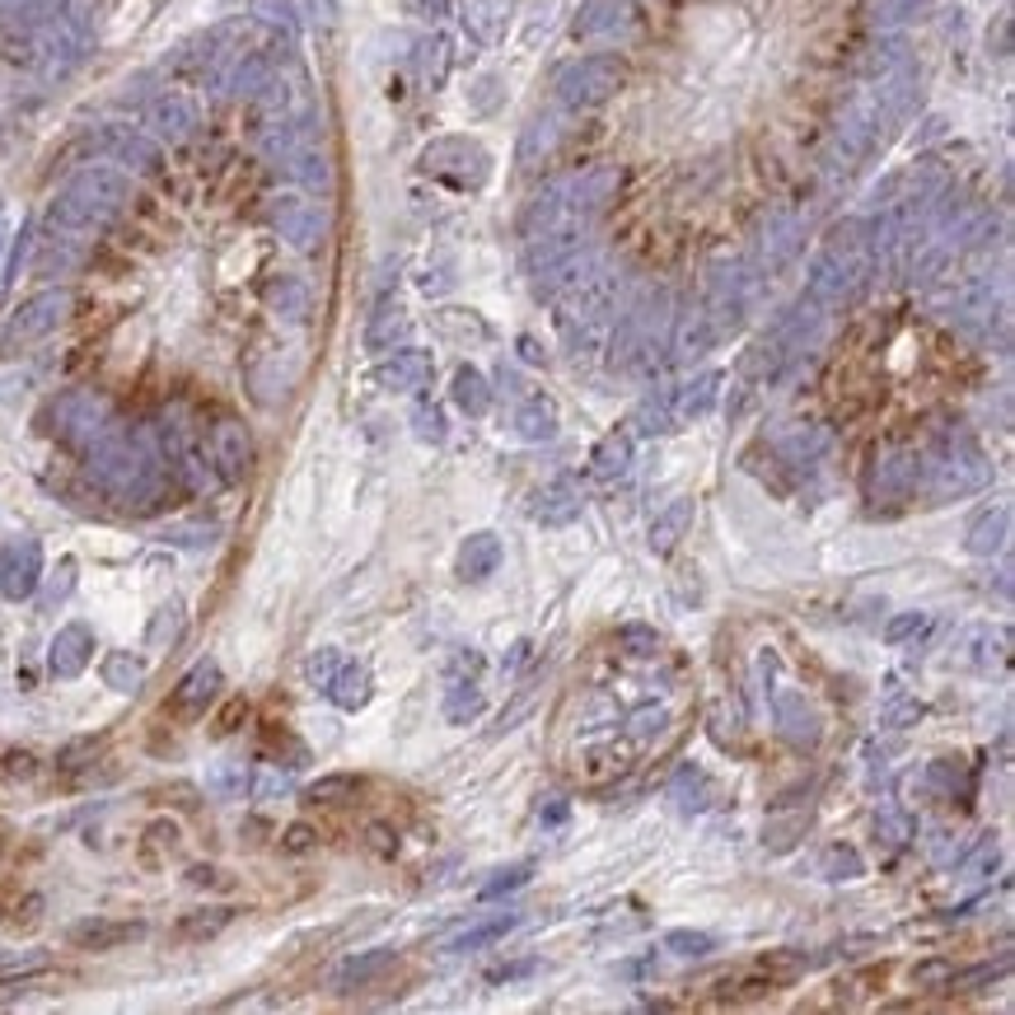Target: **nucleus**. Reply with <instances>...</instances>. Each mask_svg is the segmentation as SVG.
I'll return each instance as SVG.
<instances>
[{
  "label": "nucleus",
  "instance_id": "f257e3e1",
  "mask_svg": "<svg viewBox=\"0 0 1015 1015\" xmlns=\"http://www.w3.org/2000/svg\"><path fill=\"white\" fill-rule=\"evenodd\" d=\"M922 482L932 501H959V497H973L992 482V464L988 454L978 449V441L969 431H940L936 445H932V459L922 464Z\"/></svg>",
  "mask_w": 1015,
  "mask_h": 1015
},
{
  "label": "nucleus",
  "instance_id": "f03ea898",
  "mask_svg": "<svg viewBox=\"0 0 1015 1015\" xmlns=\"http://www.w3.org/2000/svg\"><path fill=\"white\" fill-rule=\"evenodd\" d=\"M1006 655H1011V637H1006V627H992V623L959 627V637L950 641V660L959 670H973V674L1002 670Z\"/></svg>",
  "mask_w": 1015,
  "mask_h": 1015
},
{
  "label": "nucleus",
  "instance_id": "7ed1b4c3",
  "mask_svg": "<svg viewBox=\"0 0 1015 1015\" xmlns=\"http://www.w3.org/2000/svg\"><path fill=\"white\" fill-rule=\"evenodd\" d=\"M206 449H212V468L220 472L225 482H243L253 468V435L239 417H220L206 435Z\"/></svg>",
  "mask_w": 1015,
  "mask_h": 1015
},
{
  "label": "nucleus",
  "instance_id": "20e7f679",
  "mask_svg": "<svg viewBox=\"0 0 1015 1015\" xmlns=\"http://www.w3.org/2000/svg\"><path fill=\"white\" fill-rule=\"evenodd\" d=\"M773 721L782 730V740L796 744V749H814L819 740H824V716L814 711V703L800 688H777L773 693Z\"/></svg>",
  "mask_w": 1015,
  "mask_h": 1015
},
{
  "label": "nucleus",
  "instance_id": "39448f33",
  "mask_svg": "<svg viewBox=\"0 0 1015 1015\" xmlns=\"http://www.w3.org/2000/svg\"><path fill=\"white\" fill-rule=\"evenodd\" d=\"M43 581V548L33 538H14V544L0 548V594L5 600H28Z\"/></svg>",
  "mask_w": 1015,
  "mask_h": 1015
},
{
  "label": "nucleus",
  "instance_id": "423d86ee",
  "mask_svg": "<svg viewBox=\"0 0 1015 1015\" xmlns=\"http://www.w3.org/2000/svg\"><path fill=\"white\" fill-rule=\"evenodd\" d=\"M225 688V674L216 660H197L192 670L179 678V688L169 693V716H179V721H192V716H202L206 707L220 697Z\"/></svg>",
  "mask_w": 1015,
  "mask_h": 1015
},
{
  "label": "nucleus",
  "instance_id": "0eeeda50",
  "mask_svg": "<svg viewBox=\"0 0 1015 1015\" xmlns=\"http://www.w3.org/2000/svg\"><path fill=\"white\" fill-rule=\"evenodd\" d=\"M917 487H922V459L913 449H894V454H885V459L875 464V482H870L875 501L899 505V501L913 497Z\"/></svg>",
  "mask_w": 1015,
  "mask_h": 1015
},
{
  "label": "nucleus",
  "instance_id": "6e6552de",
  "mask_svg": "<svg viewBox=\"0 0 1015 1015\" xmlns=\"http://www.w3.org/2000/svg\"><path fill=\"white\" fill-rule=\"evenodd\" d=\"M94 660V632L84 623H66L47 646V670L57 678H80Z\"/></svg>",
  "mask_w": 1015,
  "mask_h": 1015
},
{
  "label": "nucleus",
  "instance_id": "1a4fd4ad",
  "mask_svg": "<svg viewBox=\"0 0 1015 1015\" xmlns=\"http://www.w3.org/2000/svg\"><path fill=\"white\" fill-rule=\"evenodd\" d=\"M66 313H71V295H57V300H33L24 305L20 313H14V323H10V338H5V352H14V346H28V342H38L47 338L52 328H57Z\"/></svg>",
  "mask_w": 1015,
  "mask_h": 1015
},
{
  "label": "nucleus",
  "instance_id": "9d476101",
  "mask_svg": "<svg viewBox=\"0 0 1015 1015\" xmlns=\"http://www.w3.org/2000/svg\"><path fill=\"white\" fill-rule=\"evenodd\" d=\"M581 511H585L581 492H575L571 482H548L529 497V520L544 524V529H567V524L581 520Z\"/></svg>",
  "mask_w": 1015,
  "mask_h": 1015
},
{
  "label": "nucleus",
  "instance_id": "9b49d317",
  "mask_svg": "<svg viewBox=\"0 0 1015 1015\" xmlns=\"http://www.w3.org/2000/svg\"><path fill=\"white\" fill-rule=\"evenodd\" d=\"M398 965V950H389V945H379V950H365V955H352V959H342L338 973H332V992H361V988H370L379 983L384 973H389Z\"/></svg>",
  "mask_w": 1015,
  "mask_h": 1015
},
{
  "label": "nucleus",
  "instance_id": "f8f14e48",
  "mask_svg": "<svg viewBox=\"0 0 1015 1015\" xmlns=\"http://www.w3.org/2000/svg\"><path fill=\"white\" fill-rule=\"evenodd\" d=\"M146 926L141 922H122V917H84L71 926V945H80V950H90V955H103V950H117V945H127L136 940Z\"/></svg>",
  "mask_w": 1015,
  "mask_h": 1015
},
{
  "label": "nucleus",
  "instance_id": "ddd939ff",
  "mask_svg": "<svg viewBox=\"0 0 1015 1015\" xmlns=\"http://www.w3.org/2000/svg\"><path fill=\"white\" fill-rule=\"evenodd\" d=\"M688 529H693V501L678 497V501H670V505H664V511L651 520L646 548H651L655 557H674V548L688 538Z\"/></svg>",
  "mask_w": 1015,
  "mask_h": 1015
},
{
  "label": "nucleus",
  "instance_id": "4468645a",
  "mask_svg": "<svg viewBox=\"0 0 1015 1015\" xmlns=\"http://www.w3.org/2000/svg\"><path fill=\"white\" fill-rule=\"evenodd\" d=\"M632 454H637V441H632V431H608L600 445L590 449V472L600 482H618L627 478V468H632Z\"/></svg>",
  "mask_w": 1015,
  "mask_h": 1015
},
{
  "label": "nucleus",
  "instance_id": "2eb2a0df",
  "mask_svg": "<svg viewBox=\"0 0 1015 1015\" xmlns=\"http://www.w3.org/2000/svg\"><path fill=\"white\" fill-rule=\"evenodd\" d=\"M501 567V538L497 534H468L454 552V575L459 581H487Z\"/></svg>",
  "mask_w": 1015,
  "mask_h": 1015
},
{
  "label": "nucleus",
  "instance_id": "dca6fc26",
  "mask_svg": "<svg viewBox=\"0 0 1015 1015\" xmlns=\"http://www.w3.org/2000/svg\"><path fill=\"white\" fill-rule=\"evenodd\" d=\"M426 379H431L426 352H398L375 370V384L379 389H389V394H412V389H422Z\"/></svg>",
  "mask_w": 1015,
  "mask_h": 1015
},
{
  "label": "nucleus",
  "instance_id": "f3484780",
  "mask_svg": "<svg viewBox=\"0 0 1015 1015\" xmlns=\"http://www.w3.org/2000/svg\"><path fill=\"white\" fill-rule=\"evenodd\" d=\"M773 449H777L791 468H805V464H814L819 454L829 449V431H824V426H805V422H796V426H786V431L777 435Z\"/></svg>",
  "mask_w": 1015,
  "mask_h": 1015
},
{
  "label": "nucleus",
  "instance_id": "a211bd4d",
  "mask_svg": "<svg viewBox=\"0 0 1015 1015\" xmlns=\"http://www.w3.org/2000/svg\"><path fill=\"white\" fill-rule=\"evenodd\" d=\"M323 693L332 697V707H342V711H361L365 703H370V693H375L370 670H365V664L342 660V670L328 678V688H323Z\"/></svg>",
  "mask_w": 1015,
  "mask_h": 1015
},
{
  "label": "nucleus",
  "instance_id": "6ab92c4d",
  "mask_svg": "<svg viewBox=\"0 0 1015 1015\" xmlns=\"http://www.w3.org/2000/svg\"><path fill=\"white\" fill-rule=\"evenodd\" d=\"M103 422H109V412H103V402H94L90 394H76V398H66L57 408V426L66 435H84L90 445L103 435Z\"/></svg>",
  "mask_w": 1015,
  "mask_h": 1015
},
{
  "label": "nucleus",
  "instance_id": "aec40b11",
  "mask_svg": "<svg viewBox=\"0 0 1015 1015\" xmlns=\"http://www.w3.org/2000/svg\"><path fill=\"white\" fill-rule=\"evenodd\" d=\"M716 375H697V379H688L684 389H678L674 398H670V417H674V426H688V422H697L711 402H716Z\"/></svg>",
  "mask_w": 1015,
  "mask_h": 1015
},
{
  "label": "nucleus",
  "instance_id": "412c9836",
  "mask_svg": "<svg viewBox=\"0 0 1015 1015\" xmlns=\"http://www.w3.org/2000/svg\"><path fill=\"white\" fill-rule=\"evenodd\" d=\"M1011 544V505H996L969 529V552L973 557H996Z\"/></svg>",
  "mask_w": 1015,
  "mask_h": 1015
},
{
  "label": "nucleus",
  "instance_id": "4be33fe9",
  "mask_svg": "<svg viewBox=\"0 0 1015 1015\" xmlns=\"http://www.w3.org/2000/svg\"><path fill=\"white\" fill-rule=\"evenodd\" d=\"M520 926V917L515 913H505V917H487V922H472V926H464V932H454L445 945L449 950H487V945H497L501 936H511Z\"/></svg>",
  "mask_w": 1015,
  "mask_h": 1015
},
{
  "label": "nucleus",
  "instance_id": "5701e85b",
  "mask_svg": "<svg viewBox=\"0 0 1015 1015\" xmlns=\"http://www.w3.org/2000/svg\"><path fill=\"white\" fill-rule=\"evenodd\" d=\"M515 431H520V441H529V445L552 441L557 435V408L548 398H529L520 408V417H515Z\"/></svg>",
  "mask_w": 1015,
  "mask_h": 1015
},
{
  "label": "nucleus",
  "instance_id": "b1692460",
  "mask_svg": "<svg viewBox=\"0 0 1015 1015\" xmlns=\"http://www.w3.org/2000/svg\"><path fill=\"white\" fill-rule=\"evenodd\" d=\"M862 870H866V862H862V852H856L852 843H829L824 852H819V875L833 880V885L862 880Z\"/></svg>",
  "mask_w": 1015,
  "mask_h": 1015
},
{
  "label": "nucleus",
  "instance_id": "393cba45",
  "mask_svg": "<svg viewBox=\"0 0 1015 1015\" xmlns=\"http://www.w3.org/2000/svg\"><path fill=\"white\" fill-rule=\"evenodd\" d=\"M805 969H810V959L805 955H796V950H767L759 965H754V973L759 978H767L773 988H786V983H800L805 978Z\"/></svg>",
  "mask_w": 1015,
  "mask_h": 1015
},
{
  "label": "nucleus",
  "instance_id": "a878e982",
  "mask_svg": "<svg viewBox=\"0 0 1015 1015\" xmlns=\"http://www.w3.org/2000/svg\"><path fill=\"white\" fill-rule=\"evenodd\" d=\"M482 707H487L482 688L472 684V678H454L449 693H445V716H449V721L454 726H468V721H478V716H482Z\"/></svg>",
  "mask_w": 1015,
  "mask_h": 1015
},
{
  "label": "nucleus",
  "instance_id": "bb28decb",
  "mask_svg": "<svg viewBox=\"0 0 1015 1015\" xmlns=\"http://www.w3.org/2000/svg\"><path fill=\"white\" fill-rule=\"evenodd\" d=\"M454 402H459L464 417H482L492 408V389H487V379L472 370V365H464V370L454 375Z\"/></svg>",
  "mask_w": 1015,
  "mask_h": 1015
},
{
  "label": "nucleus",
  "instance_id": "cd10ccee",
  "mask_svg": "<svg viewBox=\"0 0 1015 1015\" xmlns=\"http://www.w3.org/2000/svg\"><path fill=\"white\" fill-rule=\"evenodd\" d=\"M103 684H109L113 693H136L146 684V664L136 655H127V651H117V655L103 660Z\"/></svg>",
  "mask_w": 1015,
  "mask_h": 1015
},
{
  "label": "nucleus",
  "instance_id": "c85d7f7f",
  "mask_svg": "<svg viewBox=\"0 0 1015 1015\" xmlns=\"http://www.w3.org/2000/svg\"><path fill=\"white\" fill-rule=\"evenodd\" d=\"M356 791H361V782L352 773H328L305 786V805H346Z\"/></svg>",
  "mask_w": 1015,
  "mask_h": 1015
},
{
  "label": "nucleus",
  "instance_id": "c756f323",
  "mask_svg": "<svg viewBox=\"0 0 1015 1015\" xmlns=\"http://www.w3.org/2000/svg\"><path fill=\"white\" fill-rule=\"evenodd\" d=\"M230 922H235L230 908H197V913H187V917L179 922V936H183V940H212V936H220Z\"/></svg>",
  "mask_w": 1015,
  "mask_h": 1015
},
{
  "label": "nucleus",
  "instance_id": "7c9ffc66",
  "mask_svg": "<svg viewBox=\"0 0 1015 1015\" xmlns=\"http://www.w3.org/2000/svg\"><path fill=\"white\" fill-rule=\"evenodd\" d=\"M1002 866V843L996 837H978L969 856H959V875L965 880H992V870Z\"/></svg>",
  "mask_w": 1015,
  "mask_h": 1015
},
{
  "label": "nucleus",
  "instance_id": "2f4dec72",
  "mask_svg": "<svg viewBox=\"0 0 1015 1015\" xmlns=\"http://www.w3.org/2000/svg\"><path fill=\"white\" fill-rule=\"evenodd\" d=\"M932 627H936V618L922 614V608H913V614H899V618L885 623V641L889 646H917V641H926Z\"/></svg>",
  "mask_w": 1015,
  "mask_h": 1015
},
{
  "label": "nucleus",
  "instance_id": "473e14b6",
  "mask_svg": "<svg viewBox=\"0 0 1015 1015\" xmlns=\"http://www.w3.org/2000/svg\"><path fill=\"white\" fill-rule=\"evenodd\" d=\"M664 950L678 955V959H707L716 950V936L711 932H693V926H674V932L664 936Z\"/></svg>",
  "mask_w": 1015,
  "mask_h": 1015
},
{
  "label": "nucleus",
  "instance_id": "72a5a7b5",
  "mask_svg": "<svg viewBox=\"0 0 1015 1015\" xmlns=\"http://www.w3.org/2000/svg\"><path fill=\"white\" fill-rule=\"evenodd\" d=\"M618 646H623V655H632V660H655L660 655V632L655 627H646V623H623L618 627Z\"/></svg>",
  "mask_w": 1015,
  "mask_h": 1015
},
{
  "label": "nucleus",
  "instance_id": "f704fd0d",
  "mask_svg": "<svg viewBox=\"0 0 1015 1015\" xmlns=\"http://www.w3.org/2000/svg\"><path fill=\"white\" fill-rule=\"evenodd\" d=\"M875 843H885V852H899L903 843H913V824L899 810H880L875 814Z\"/></svg>",
  "mask_w": 1015,
  "mask_h": 1015
},
{
  "label": "nucleus",
  "instance_id": "c9c22d12",
  "mask_svg": "<svg viewBox=\"0 0 1015 1015\" xmlns=\"http://www.w3.org/2000/svg\"><path fill=\"white\" fill-rule=\"evenodd\" d=\"M47 965H52L47 950H28V955L0 959V983H24V978H38V973H47Z\"/></svg>",
  "mask_w": 1015,
  "mask_h": 1015
},
{
  "label": "nucleus",
  "instance_id": "e433bc0d",
  "mask_svg": "<svg viewBox=\"0 0 1015 1015\" xmlns=\"http://www.w3.org/2000/svg\"><path fill=\"white\" fill-rule=\"evenodd\" d=\"M950 978H955L950 959H922L913 969V988L917 992H950Z\"/></svg>",
  "mask_w": 1015,
  "mask_h": 1015
},
{
  "label": "nucleus",
  "instance_id": "4c0bfd02",
  "mask_svg": "<svg viewBox=\"0 0 1015 1015\" xmlns=\"http://www.w3.org/2000/svg\"><path fill=\"white\" fill-rule=\"evenodd\" d=\"M529 875H534V862H515V866L497 870L492 885H482V899H501V894H511V889H524L529 885Z\"/></svg>",
  "mask_w": 1015,
  "mask_h": 1015
},
{
  "label": "nucleus",
  "instance_id": "58836bf2",
  "mask_svg": "<svg viewBox=\"0 0 1015 1015\" xmlns=\"http://www.w3.org/2000/svg\"><path fill=\"white\" fill-rule=\"evenodd\" d=\"M674 796L684 800V810H707V800H711V782L703 777V773H678V782H674Z\"/></svg>",
  "mask_w": 1015,
  "mask_h": 1015
},
{
  "label": "nucleus",
  "instance_id": "ea45409f",
  "mask_svg": "<svg viewBox=\"0 0 1015 1015\" xmlns=\"http://www.w3.org/2000/svg\"><path fill=\"white\" fill-rule=\"evenodd\" d=\"M885 730H903V726H917L922 721V703L917 697H889L885 711H880Z\"/></svg>",
  "mask_w": 1015,
  "mask_h": 1015
},
{
  "label": "nucleus",
  "instance_id": "a19ab883",
  "mask_svg": "<svg viewBox=\"0 0 1015 1015\" xmlns=\"http://www.w3.org/2000/svg\"><path fill=\"white\" fill-rule=\"evenodd\" d=\"M664 726H670V711H664V707H641V711L627 716V730H632V740H655Z\"/></svg>",
  "mask_w": 1015,
  "mask_h": 1015
},
{
  "label": "nucleus",
  "instance_id": "79ce46f5",
  "mask_svg": "<svg viewBox=\"0 0 1015 1015\" xmlns=\"http://www.w3.org/2000/svg\"><path fill=\"white\" fill-rule=\"evenodd\" d=\"M342 670V651H332V646H323V651H313L309 664H305V678L313 688H328V678Z\"/></svg>",
  "mask_w": 1015,
  "mask_h": 1015
},
{
  "label": "nucleus",
  "instance_id": "37998d69",
  "mask_svg": "<svg viewBox=\"0 0 1015 1015\" xmlns=\"http://www.w3.org/2000/svg\"><path fill=\"white\" fill-rule=\"evenodd\" d=\"M412 426H417V441H426V445H441V441H445V417H441V408H417V412H412Z\"/></svg>",
  "mask_w": 1015,
  "mask_h": 1015
},
{
  "label": "nucleus",
  "instance_id": "c03bdc74",
  "mask_svg": "<svg viewBox=\"0 0 1015 1015\" xmlns=\"http://www.w3.org/2000/svg\"><path fill=\"white\" fill-rule=\"evenodd\" d=\"M103 749V734H90V740H76V744H66L61 754H57V767H76V763H90L94 754Z\"/></svg>",
  "mask_w": 1015,
  "mask_h": 1015
},
{
  "label": "nucleus",
  "instance_id": "a18cd8bd",
  "mask_svg": "<svg viewBox=\"0 0 1015 1015\" xmlns=\"http://www.w3.org/2000/svg\"><path fill=\"white\" fill-rule=\"evenodd\" d=\"M71 581H76V562H71V557H61V567H57V575H52V590H47V608H57L61 600H66V594H71Z\"/></svg>",
  "mask_w": 1015,
  "mask_h": 1015
},
{
  "label": "nucleus",
  "instance_id": "49530a36",
  "mask_svg": "<svg viewBox=\"0 0 1015 1015\" xmlns=\"http://www.w3.org/2000/svg\"><path fill=\"white\" fill-rule=\"evenodd\" d=\"M155 796H160V800H179V810H202V791H197V786H187V782L160 786Z\"/></svg>",
  "mask_w": 1015,
  "mask_h": 1015
},
{
  "label": "nucleus",
  "instance_id": "de8ad7c7",
  "mask_svg": "<svg viewBox=\"0 0 1015 1015\" xmlns=\"http://www.w3.org/2000/svg\"><path fill=\"white\" fill-rule=\"evenodd\" d=\"M179 614H183L179 604H164V608H160V623H150V641H155V646L173 641V632H179Z\"/></svg>",
  "mask_w": 1015,
  "mask_h": 1015
},
{
  "label": "nucleus",
  "instance_id": "09e8293b",
  "mask_svg": "<svg viewBox=\"0 0 1015 1015\" xmlns=\"http://www.w3.org/2000/svg\"><path fill=\"white\" fill-rule=\"evenodd\" d=\"M697 352H707V332L697 323H688L684 332H678V361H693Z\"/></svg>",
  "mask_w": 1015,
  "mask_h": 1015
},
{
  "label": "nucleus",
  "instance_id": "8fccbe9b",
  "mask_svg": "<svg viewBox=\"0 0 1015 1015\" xmlns=\"http://www.w3.org/2000/svg\"><path fill=\"white\" fill-rule=\"evenodd\" d=\"M313 843H319V833H313L309 824H290V829L282 833V847H286V852H309Z\"/></svg>",
  "mask_w": 1015,
  "mask_h": 1015
},
{
  "label": "nucleus",
  "instance_id": "3c124183",
  "mask_svg": "<svg viewBox=\"0 0 1015 1015\" xmlns=\"http://www.w3.org/2000/svg\"><path fill=\"white\" fill-rule=\"evenodd\" d=\"M33 767H38V759L24 754V749H20V754H5V759H0V773H5V777H33Z\"/></svg>",
  "mask_w": 1015,
  "mask_h": 1015
},
{
  "label": "nucleus",
  "instance_id": "603ef678",
  "mask_svg": "<svg viewBox=\"0 0 1015 1015\" xmlns=\"http://www.w3.org/2000/svg\"><path fill=\"white\" fill-rule=\"evenodd\" d=\"M253 791L258 796H282L286 791V777H282V767H262L258 782H253Z\"/></svg>",
  "mask_w": 1015,
  "mask_h": 1015
},
{
  "label": "nucleus",
  "instance_id": "864d4df0",
  "mask_svg": "<svg viewBox=\"0 0 1015 1015\" xmlns=\"http://www.w3.org/2000/svg\"><path fill=\"white\" fill-rule=\"evenodd\" d=\"M239 721H249V703H243V697H235V703H230V707L220 711V721H216V730H220V734H230V730H235Z\"/></svg>",
  "mask_w": 1015,
  "mask_h": 1015
},
{
  "label": "nucleus",
  "instance_id": "5fc2aeb1",
  "mask_svg": "<svg viewBox=\"0 0 1015 1015\" xmlns=\"http://www.w3.org/2000/svg\"><path fill=\"white\" fill-rule=\"evenodd\" d=\"M365 837H370L375 852H398V833L389 824H370V829H365Z\"/></svg>",
  "mask_w": 1015,
  "mask_h": 1015
},
{
  "label": "nucleus",
  "instance_id": "6e6d98bb",
  "mask_svg": "<svg viewBox=\"0 0 1015 1015\" xmlns=\"http://www.w3.org/2000/svg\"><path fill=\"white\" fill-rule=\"evenodd\" d=\"M482 670V655L478 651H459V660H454V678H478Z\"/></svg>",
  "mask_w": 1015,
  "mask_h": 1015
},
{
  "label": "nucleus",
  "instance_id": "4d7b16f0",
  "mask_svg": "<svg viewBox=\"0 0 1015 1015\" xmlns=\"http://www.w3.org/2000/svg\"><path fill=\"white\" fill-rule=\"evenodd\" d=\"M187 885H220V875L212 866H192L187 870Z\"/></svg>",
  "mask_w": 1015,
  "mask_h": 1015
},
{
  "label": "nucleus",
  "instance_id": "13d9d810",
  "mask_svg": "<svg viewBox=\"0 0 1015 1015\" xmlns=\"http://www.w3.org/2000/svg\"><path fill=\"white\" fill-rule=\"evenodd\" d=\"M538 819H548V824H562V819H567V800H548V814H538Z\"/></svg>",
  "mask_w": 1015,
  "mask_h": 1015
},
{
  "label": "nucleus",
  "instance_id": "bf43d9fd",
  "mask_svg": "<svg viewBox=\"0 0 1015 1015\" xmlns=\"http://www.w3.org/2000/svg\"><path fill=\"white\" fill-rule=\"evenodd\" d=\"M0 852H5V837H0Z\"/></svg>",
  "mask_w": 1015,
  "mask_h": 1015
}]
</instances>
